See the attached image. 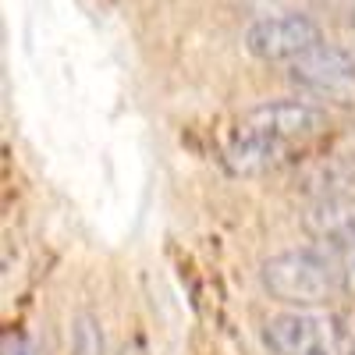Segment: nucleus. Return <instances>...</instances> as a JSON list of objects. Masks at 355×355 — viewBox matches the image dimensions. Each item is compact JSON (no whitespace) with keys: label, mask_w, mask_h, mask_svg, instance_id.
<instances>
[{"label":"nucleus","mask_w":355,"mask_h":355,"mask_svg":"<svg viewBox=\"0 0 355 355\" xmlns=\"http://www.w3.org/2000/svg\"><path fill=\"white\" fill-rule=\"evenodd\" d=\"M302 227L309 239L323 242L331 252L355 242V196L313 199V206L302 214Z\"/></svg>","instance_id":"6"},{"label":"nucleus","mask_w":355,"mask_h":355,"mask_svg":"<svg viewBox=\"0 0 355 355\" xmlns=\"http://www.w3.org/2000/svg\"><path fill=\"white\" fill-rule=\"evenodd\" d=\"M259 281L274 302H284L295 309L327 306L348 288L338 259L320 249H288L263 259Z\"/></svg>","instance_id":"2"},{"label":"nucleus","mask_w":355,"mask_h":355,"mask_svg":"<svg viewBox=\"0 0 355 355\" xmlns=\"http://www.w3.org/2000/svg\"><path fill=\"white\" fill-rule=\"evenodd\" d=\"M288 78L306 96H316L331 107H355V57L334 43H320L299 61H291Z\"/></svg>","instance_id":"3"},{"label":"nucleus","mask_w":355,"mask_h":355,"mask_svg":"<svg viewBox=\"0 0 355 355\" xmlns=\"http://www.w3.org/2000/svg\"><path fill=\"white\" fill-rule=\"evenodd\" d=\"M245 50L263 64H291L302 53H309L313 46L323 43L320 25L309 15L299 11H284V15H266L256 18L245 28Z\"/></svg>","instance_id":"4"},{"label":"nucleus","mask_w":355,"mask_h":355,"mask_svg":"<svg viewBox=\"0 0 355 355\" xmlns=\"http://www.w3.org/2000/svg\"><path fill=\"white\" fill-rule=\"evenodd\" d=\"M263 341L274 355H341V331L331 316L288 309L263 323Z\"/></svg>","instance_id":"5"},{"label":"nucleus","mask_w":355,"mask_h":355,"mask_svg":"<svg viewBox=\"0 0 355 355\" xmlns=\"http://www.w3.org/2000/svg\"><path fill=\"white\" fill-rule=\"evenodd\" d=\"M331 256H334V259H338V266H341L345 284H348V288H355V242H348V245L334 249Z\"/></svg>","instance_id":"7"},{"label":"nucleus","mask_w":355,"mask_h":355,"mask_svg":"<svg viewBox=\"0 0 355 355\" xmlns=\"http://www.w3.org/2000/svg\"><path fill=\"white\" fill-rule=\"evenodd\" d=\"M327 128V110L309 100H266L234 121L224 146V164L242 178L277 171L295 153L309 150Z\"/></svg>","instance_id":"1"}]
</instances>
